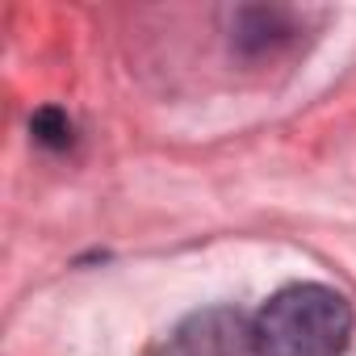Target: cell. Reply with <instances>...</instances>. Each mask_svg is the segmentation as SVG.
I'll return each mask as SVG.
<instances>
[{"instance_id":"cell-2","label":"cell","mask_w":356,"mask_h":356,"mask_svg":"<svg viewBox=\"0 0 356 356\" xmlns=\"http://www.w3.org/2000/svg\"><path fill=\"white\" fill-rule=\"evenodd\" d=\"M252 323L231 306H210L189 314L168 339V356H248Z\"/></svg>"},{"instance_id":"cell-1","label":"cell","mask_w":356,"mask_h":356,"mask_svg":"<svg viewBox=\"0 0 356 356\" xmlns=\"http://www.w3.org/2000/svg\"><path fill=\"white\" fill-rule=\"evenodd\" d=\"M352 339V306L327 285H289L252 318L256 356H343Z\"/></svg>"}]
</instances>
